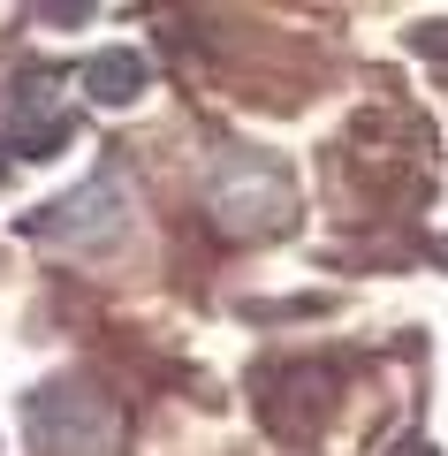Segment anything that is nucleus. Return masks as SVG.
Segmentation results:
<instances>
[{
	"label": "nucleus",
	"mask_w": 448,
	"mask_h": 456,
	"mask_svg": "<svg viewBox=\"0 0 448 456\" xmlns=\"http://www.w3.org/2000/svg\"><path fill=\"white\" fill-rule=\"evenodd\" d=\"M206 206L221 236H281L297 221V191L281 183V167H266L258 152H228L206 183Z\"/></svg>",
	"instance_id": "f257e3e1"
},
{
	"label": "nucleus",
	"mask_w": 448,
	"mask_h": 456,
	"mask_svg": "<svg viewBox=\"0 0 448 456\" xmlns=\"http://www.w3.org/2000/svg\"><path fill=\"white\" fill-rule=\"evenodd\" d=\"M8 137H16L31 160H46V152L69 137V114H61V92H53V77H23L16 92H8Z\"/></svg>",
	"instance_id": "20e7f679"
},
{
	"label": "nucleus",
	"mask_w": 448,
	"mask_h": 456,
	"mask_svg": "<svg viewBox=\"0 0 448 456\" xmlns=\"http://www.w3.org/2000/svg\"><path fill=\"white\" fill-rule=\"evenodd\" d=\"M23 426H31V449H46V456H107V441H114L107 395L84 388V380H46V388H31Z\"/></svg>",
	"instance_id": "f03ea898"
},
{
	"label": "nucleus",
	"mask_w": 448,
	"mask_h": 456,
	"mask_svg": "<svg viewBox=\"0 0 448 456\" xmlns=\"http://www.w3.org/2000/svg\"><path fill=\"white\" fill-rule=\"evenodd\" d=\"M129 228V191L114 167H99V175H84L77 191H61L46 213H38V236H53V244H77V251H99L114 244Z\"/></svg>",
	"instance_id": "7ed1b4c3"
},
{
	"label": "nucleus",
	"mask_w": 448,
	"mask_h": 456,
	"mask_svg": "<svg viewBox=\"0 0 448 456\" xmlns=\"http://www.w3.org/2000/svg\"><path fill=\"white\" fill-rule=\"evenodd\" d=\"M84 92L99 99V107H129V99L144 92V53L137 46H107L84 61Z\"/></svg>",
	"instance_id": "39448f33"
}]
</instances>
